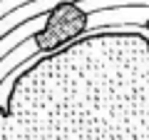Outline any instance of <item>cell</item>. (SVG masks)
<instances>
[{
  "label": "cell",
  "instance_id": "obj_1",
  "mask_svg": "<svg viewBox=\"0 0 149 140\" xmlns=\"http://www.w3.org/2000/svg\"><path fill=\"white\" fill-rule=\"evenodd\" d=\"M90 30V13L72 0L57 3L45 15V25L32 35V43L40 53H55L65 45L74 43Z\"/></svg>",
  "mask_w": 149,
  "mask_h": 140
}]
</instances>
